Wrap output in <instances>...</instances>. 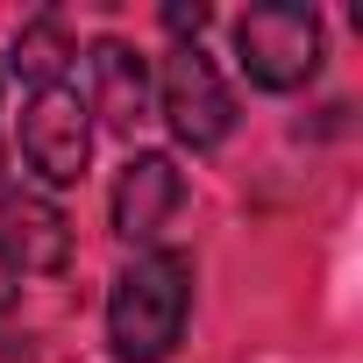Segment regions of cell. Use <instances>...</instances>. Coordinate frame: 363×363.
Listing matches in <instances>:
<instances>
[{
    "mask_svg": "<svg viewBox=\"0 0 363 363\" xmlns=\"http://www.w3.org/2000/svg\"><path fill=\"white\" fill-rule=\"evenodd\" d=\"M193 320V257L135 250V264L107 292V342L121 363H171Z\"/></svg>",
    "mask_w": 363,
    "mask_h": 363,
    "instance_id": "6da1fadb",
    "label": "cell"
},
{
    "mask_svg": "<svg viewBox=\"0 0 363 363\" xmlns=\"http://www.w3.org/2000/svg\"><path fill=\"white\" fill-rule=\"evenodd\" d=\"M320 15L313 8H292V0H264L235 22V65L250 72V86L264 93H299L313 72H320Z\"/></svg>",
    "mask_w": 363,
    "mask_h": 363,
    "instance_id": "7a4b0ae2",
    "label": "cell"
},
{
    "mask_svg": "<svg viewBox=\"0 0 363 363\" xmlns=\"http://www.w3.org/2000/svg\"><path fill=\"white\" fill-rule=\"evenodd\" d=\"M150 93H157L164 128L186 143V150H221L235 135V93H228V79L214 72V57L200 43H178L164 57V72H157Z\"/></svg>",
    "mask_w": 363,
    "mask_h": 363,
    "instance_id": "3957f363",
    "label": "cell"
},
{
    "mask_svg": "<svg viewBox=\"0 0 363 363\" xmlns=\"http://www.w3.org/2000/svg\"><path fill=\"white\" fill-rule=\"evenodd\" d=\"M22 157L43 186H79L93 164V114L72 86H50L22 107Z\"/></svg>",
    "mask_w": 363,
    "mask_h": 363,
    "instance_id": "277c9868",
    "label": "cell"
},
{
    "mask_svg": "<svg viewBox=\"0 0 363 363\" xmlns=\"http://www.w3.org/2000/svg\"><path fill=\"white\" fill-rule=\"evenodd\" d=\"M186 207V171H178V157L171 150H135L128 164H121V178H114V200H107V221H114V235L121 242H157L164 235V221Z\"/></svg>",
    "mask_w": 363,
    "mask_h": 363,
    "instance_id": "5b68a950",
    "label": "cell"
},
{
    "mask_svg": "<svg viewBox=\"0 0 363 363\" xmlns=\"http://www.w3.org/2000/svg\"><path fill=\"white\" fill-rule=\"evenodd\" d=\"M0 257L15 278H50L72 264V221L50 193H0Z\"/></svg>",
    "mask_w": 363,
    "mask_h": 363,
    "instance_id": "8992f818",
    "label": "cell"
},
{
    "mask_svg": "<svg viewBox=\"0 0 363 363\" xmlns=\"http://www.w3.org/2000/svg\"><path fill=\"white\" fill-rule=\"evenodd\" d=\"M86 72H93V107H86V114H100L114 135H135V128L150 121V100H157L143 50L121 43V36H100V43L86 50Z\"/></svg>",
    "mask_w": 363,
    "mask_h": 363,
    "instance_id": "52a82bcc",
    "label": "cell"
},
{
    "mask_svg": "<svg viewBox=\"0 0 363 363\" xmlns=\"http://www.w3.org/2000/svg\"><path fill=\"white\" fill-rule=\"evenodd\" d=\"M72 57H79L72 29H65L57 15H29V22L15 29V50H8V72H15L22 86L50 93V86H65V65H72Z\"/></svg>",
    "mask_w": 363,
    "mask_h": 363,
    "instance_id": "ba28073f",
    "label": "cell"
},
{
    "mask_svg": "<svg viewBox=\"0 0 363 363\" xmlns=\"http://www.w3.org/2000/svg\"><path fill=\"white\" fill-rule=\"evenodd\" d=\"M164 29L186 43V36H200V29H207V8H200V0H193V8H186V0H171V8H164Z\"/></svg>",
    "mask_w": 363,
    "mask_h": 363,
    "instance_id": "9c48e42d",
    "label": "cell"
},
{
    "mask_svg": "<svg viewBox=\"0 0 363 363\" xmlns=\"http://www.w3.org/2000/svg\"><path fill=\"white\" fill-rule=\"evenodd\" d=\"M15 292H22V278L8 271V257H0V313H8V306H15Z\"/></svg>",
    "mask_w": 363,
    "mask_h": 363,
    "instance_id": "30bf717a",
    "label": "cell"
},
{
    "mask_svg": "<svg viewBox=\"0 0 363 363\" xmlns=\"http://www.w3.org/2000/svg\"><path fill=\"white\" fill-rule=\"evenodd\" d=\"M0 186H8V157H0Z\"/></svg>",
    "mask_w": 363,
    "mask_h": 363,
    "instance_id": "8fae6325",
    "label": "cell"
}]
</instances>
